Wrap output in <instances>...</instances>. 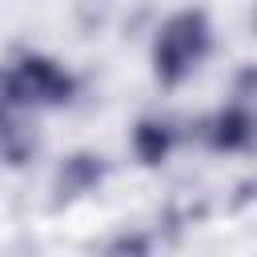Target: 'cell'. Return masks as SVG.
I'll list each match as a JSON object with an SVG mask.
<instances>
[{
  "mask_svg": "<svg viewBox=\"0 0 257 257\" xmlns=\"http://www.w3.org/2000/svg\"><path fill=\"white\" fill-rule=\"evenodd\" d=\"M205 52H209V20L201 12H177L157 32V48H153L157 76L165 84H177L197 68Z\"/></svg>",
  "mask_w": 257,
  "mask_h": 257,
  "instance_id": "obj_1",
  "label": "cell"
},
{
  "mask_svg": "<svg viewBox=\"0 0 257 257\" xmlns=\"http://www.w3.org/2000/svg\"><path fill=\"white\" fill-rule=\"evenodd\" d=\"M68 92H72L68 72L56 68L52 60H40V56L16 60L0 76V96L8 104H64Z\"/></svg>",
  "mask_w": 257,
  "mask_h": 257,
  "instance_id": "obj_2",
  "label": "cell"
},
{
  "mask_svg": "<svg viewBox=\"0 0 257 257\" xmlns=\"http://www.w3.org/2000/svg\"><path fill=\"white\" fill-rule=\"evenodd\" d=\"M205 137H209L213 149H225V153L249 149V145L257 141V112H253L245 100H233V104H225V108L209 120Z\"/></svg>",
  "mask_w": 257,
  "mask_h": 257,
  "instance_id": "obj_3",
  "label": "cell"
},
{
  "mask_svg": "<svg viewBox=\"0 0 257 257\" xmlns=\"http://www.w3.org/2000/svg\"><path fill=\"white\" fill-rule=\"evenodd\" d=\"M173 141H177V133H173L169 120H141L137 133H133V149H137V157H141L145 165L165 161L169 149H173Z\"/></svg>",
  "mask_w": 257,
  "mask_h": 257,
  "instance_id": "obj_4",
  "label": "cell"
},
{
  "mask_svg": "<svg viewBox=\"0 0 257 257\" xmlns=\"http://www.w3.org/2000/svg\"><path fill=\"white\" fill-rule=\"evenodd\" d=\"M100 181V157H68L60 165V177H56V189L64 197H76L84 189H92Z\"/></svg>",
  "mask_w": 257,
  "mask_h": 257,
  "instance_id": "obj_5",
  "label": "cell"
},
{
  "mask_svg": "<svg viewBox=\"0 0 257 257\" xmlns=\"http://www.w3.org/2000/svg\"><path fill=\"white\" fill-rule=\"evenodd\" d=\"M104 257H153V241L149 233H120L108 241Z\"/></svg>",
  "mask_w": 257,
  "mask_h": 257,
  "instance_id": "obj_6",
  "label": "cell"
}]
</instances>
